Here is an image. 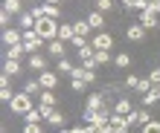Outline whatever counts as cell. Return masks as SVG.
<instances>
[{"instance_id":"18","label":"cell","mask_w":160,"mask_h":133,"mask_svg":"<svg viewBox=\"0 0 160 133\" xmlns=\"http://www.w3.org/2000/svg\"><path fill=\"white\" fill-rule=\"evenodd\" d=\"M3 72L15 78V75H21V72H23V64H21V61H3Z\"/></svg>"},{"instance_id":"38","label":"cell","mask_w":160,"mask_h":133,"mask_svg":"<svg viewBox=\"0 0 160 133\" xmlns=\"http://www.w3.org/2000/svg\"><path fill=\"white\" fill-rule=\"evenodd\" d=\"M0 87H12V75H6V72L0 75Z\"/></svg>"},{"instance_id":"12","label":"cell","mask_w":160,"mask_h":133,"mask_svg":"<svg viewBox=\"0 0 160 133\" xmlns=\"http://www.w3.org/2000/svg\"><path fill=\"white\" fill-rule=\"evenodd\" d=\"M23 55H26L23 44H18V46H6V52H3V61H21Z\"/></svg>"},{"instance_id":"25","label":"cell","mask_w":160,"mask_h":133,"mask_svg":"<svg viewBox=\"0 0 160 133\" xmlns=\"http://www.w3.org/2000/svg\"><path fill=\"white\" fill-rule=\"evenodd\" d=\"M41 12H44V17H52V21L61 17V9L58 6H50V3H41Z\"/></svg>"},{"instance_id":"16","label":"cell","mask_w":160,"mask_h":133,"mask_svg":"<svg viewBox=\"0 0 160 133\" xmlns=\"http://www.w3.org/2000/svg\"><path fill=\"white\" fill-rule=\"evenodd\" d=\"M18 29H23V32L35 29V17H32V12H23L21 17H18Z\"/></svg>"},{"instance_id":"24","label":"cell","mask_w":160,"mask_h":133,"mask_svg":"<svg viewBox=\"0 0 160 133\" xmlns=\"http://www.w3.org/2000/svg\"><path fill=\"white\" fill-rule=\"evenodd\" d=\"M114 66H117V70H128V66H131V55H128V52L114 55Z\"/></svg>"},{"instance_id":"19","label":"cell","mask_w":160,"mask_h":133,"mask_svg":"<svg viewBox=\"0 0 160 133\" xmlns=\"http://www.w3.org/2000/svg\"><path fill=\"white\" fill-rule=\"evenodd\" d=\"M157 101H160V87H152V90L143 96V107H154Z\"/></svg>"},{"instance_id":"40","label":"cell","mask_w":160,"mask_h":133,"mask_svg":"<svg viewBox=\"0 0 160 133\" xmlns=\"http://www.w3.org/2000/svg\"><path fill=\"white\" fill-rule=\"evenodd\" d=\"M157 32H160V23H157Z\"/></svg>"},{"instance_id":"39","label":"cell","mask_w":160,"mask_h":133,"mask_svg":"<svg viewBox=\"0 0 160 133\" xmlns=\"http://www.w3.org/2000/svg\"><path fill=\"white\" fill-rule=\"evenodd\" d=\"M23 133H41V125H23Z\"/></svg>"},{"instance_id":"30","label":"cell","mask_w":160,"mask_h":133,"mask_svg":"<svg viewBox=\"0 0 160 133\" xmlns=\"http://www.w3.org/2000/svg\"><path fill=\"white\" fill-rule=\"evenodd\" d=\"M114 6H117L114 0H96V9H99L102 15H108V12H114Z\"/></svg>"},{"instance_id":"28","label":"cell","mask_w":160,"mask_h":133,"mask_svg":"<svg viewBox=\"0 0 160 133\" xmlns=\"http://www.w3.org/2000/svg\"><path fill=\"white\" fill-rule=\"evenodd\" d=\"M38 104H47V107H55V93L52 90H44L38 96Z\"/></svg>"},{"instance_id":"33","label":"cell","mask_w":160,"mask_h":133,"mask_svg":"<svg viewBox=\"0 0 160 133\" xmlns=\"http://www.w3.org/2000/svg\"><path fill=\"white\" fill-rule=\"evenodd\" d=\"M140 133H160V122H148V125H143V127H140Z\"/></svg>"},{"instance_id":"4","label":"cell","mask_w":160,"mask_h":133,"mask_svg":"<svg viewBox=\"0 0 160 133\" xmlns=\"http://www.w3.org/2000/svg\"><path fill=\"white\" fill-rule=\"evenodd\" d=\"M137 23L143 26L146 32H148V29H157V23H160V15H154V12H148V9H146V12H140V15H137Z\"/></svg>"},{"instance_id":"9","label":"cell","mask_w":160,"mask_h":133,"mask_svg":"<svg viewBox=\"0 0 160 133\" xmlns=\"http://www.w3.org/2000/svg\"><path fill=\"white\" fill-rule=\"evenodd\" d=\"M29 70H35V72L41 75V72H47V70H50V61H47L41 52H38V55H29Z\"/></svg>"},{"instance_id":"7","label":"cell","mask_w":160,"mask_h":133,"mask_svg":"<svg viewBox=\"0 0 160 133\" xmlns=\"http://www.w3.org/2000/svg\"><path fill=\"white\" fill-rule=\"evenodd\" d=\"M88 23L93 32H105V15L99 12V9H93V12H88Z\"/></svg>"},{"instance_id":"42","label":"cell","mask_w":160,"mask_h":133,"mask_svg":"<svg viewBox=\"0 0 160 133\" xmlns=\"http://www.w3.org/2000/svg\"><path fill=\"white\" fill-rule=\"evenodd\" d=\"M157 87H160V84H157Z\"/></svg>"},{"instance_id":"35","label":"cell","mask_w":160,"mask_h":133,"mask_svg":"<svg viewBox=\"0 0 160 133\" xmlns=\"http://www.w3.org/2000/svg\"><path fill=\"white\" fill-rule=\"evenodd\" d=\"M148 78H152V84H154V87H157V84H160V66H154V70H152V72H148Z\"/></svg>"},{"instance_id":"41","label":"cell","mask_w":160,"mask_h":133,"mask_svg":"<svg viewBox=\"0 0 160 133\" xmlns=\"http://www.w3.org/2000/svg\"><path fill=\"white\" fill-rule=\"evenodd\" d=\"M157 66H160V61H157Z\"/></svg>"},{"instance_id":"11","label":"cell","mask_w":160,"mask_h":133,"mask_svg":"<svg viewBox=\"0 0 160 133\" xmlns=\"http://www.w3.org/2000/svg\"><path fill=\"white\" fill-rule=\"evenodd\" d=\"M114 113H119V116H128V113H134V104H131L128 96H122L114 101Z\"/></svg>"},{"instance_id":"26","label":"cell","mask_w":160,"mask_h":133,"mask_svg":"<svg viewBox=\"0 0 160 133\" xmlns=\"http://www.w3.org/2000/svg\"><path fill=\"white\" fill-rule=\"evenodd\" d=\"M93 55H96V46H93V44H88V46H82V49H79V61L84 64V61H90Z\"/></svg>"},{"instance_id":"37","label":"cell","mask_w":160,"mask_h":133,"mask_svg":"<svg viewBox=\"0 0 160 133\" xmlns=\"http://www.w3.org/2000/svg\"><path fill=\"white\" fill-rule=\"evenodd\" d=\"M148 12H154V15H160V0H148Z\"/></svg>"},{"instance_id":"5","label":"cell","mask_w":160,"mask_h":133,"mask_svg":"<svg viewBox=\"0 0 160 133\" xmlns=\"http://www.w3.org/2000/svg\"><path fill=\"white\" fill-rule=\"evenodd\" d=\"M108 125H111V130H114V133H128V130H131L128 119L119 116V113H111V122H108Z\"/></svg>"},{"instance_id":"15","label":"cell","mask_w":160,"mask_h":133,"mask_svg":"<svg viewBox=\"0 0 160 133\" xmlns=\"http://www.w3.org/2000/svg\"><path fill=\"white\" fill-rule=\"evenodd\" d=\"M73 38H76V29H73V23H67V21L58 23V41L67 44V41H73Z\"/></svg>"},{"instance_id":"10","label":"cell","mask_w":160,"mask_h":133,"mask_svg":"<svg viewBox=\"0 0 160 133\" xmlns=\"http://www.w3.org/2000/svg\"><path fill=\"white\" fill-rule=\"evenodd\" d=\"M47 52H50V58H55V61H61V58H67V55H64V41H58V38H55V41H50V44H47Z\"/></svg>"},{"instance_id":"27","label":"cell","mask_w":160,"mask_h":133,"mask_svg":"<svg viewBox=\"0 0 160 133\" xmlns=\"http://www.w3.org/2000/svg\"><path fill=\"white\" fill-rule=\"evenodd\" d=\"M55 72H58V75H70V72H73V64H70L67 58L55 61Z\"/></svg>"},{"instance_id":"31","label":"cell","mask_w":160,"mask_h":133,"mask_svg":"<svg viewBox=\"0 0 160 133\" xmlns=\"http://www.w3.org/2000/svg\"><path fill=\"white\" fill-rule=\"evenodd\" d=\"M12 99H15V90L12 87H0V101H3V104H12Z\"/></svg>"},{"instance_id":"17","label":"cell","mask_w":160,"mask_h":133,"mask_svg":"<svg viewBox=\"0 0 160 133\" xmlns=\"http://www.w3.org/2000/svg\"><path fill=\"white\" fill-rule=\"evenodd\" d=\"M23 93H26V96H41L44 87H41V81H38V78H29V81L23 84Z\"/></svg>"},{"instance_id":"36","label":"cell","mask_w":160,"mask_h":133,"mask_svg":"<svg viewBox=\"0 0 160 133\" xmlns=\"http://www.w3.org/2000/svg\"><path fill=\"white\" fill-rule=\"evenodd\" d=\"M137 81H140L137 75H128V78H125V87H128V90H134V87H137Z\"/></svg>"},{"instance_id":"22","label":"cell","mask_w":160,"mask_h":133,"mask_svg":"<svg viewBox=\"0 0 160 133\" xmlns=\"http://www.w3.org/2000/svg\"><path fill=\"white\" fill-rule=\"evenodd\" d=\"M64 122H67V113H61V110H55L52 116L47 119V125H52V127H58V130H61V127H64Z\"/></svg>"},{"instance_id":"8","label":"cell","mask_w":160,"mask_h":133,"mask_svg":"<svg viewBox=\"0 0 160 133\" xmlns=\"http://www.w3.org/2000/svg\"><path fill=\"white\" fill-rule=\"evenodd\" d=\"M38 81H41V87H44V90H55V87H58V72L47 70V72L38 75Z\"/></svg>"},{"instance_id":"6","label":"cell","mask_w":160,"mask_h":133,"mask_svg":"<svg viewBox=\"0 0 160 133\" xmlns=\"http://www.w3.org/2000/svg\"><path fill=\"white\" fill-rule=\"evenodd\" d=\"M3 44L6 46H18V44H23V29H3Z\"/></svg>"},{"instance_id":"14","label":"cell","mask_w":160,"mask_h":133,"mask_svg":"<svg viewBox=\"0 0 160 133\" xmlns=\"http://www.w3.org/2000/svg\"><path fill=\"white\" fill-rule=\"evenodd\" d=\"M3 9L9 15H15V17H21L26 9H23V0H3Z\"/></svg>"},{"instance_id":"32","label":"cell","mask_w":160,"mask_h":133,"mask_svg":"<svg viewBox=\"0 0 160 133\" xmlns=\"http://www.w3.org/2000/svg\"><path fill=\"white\" fill-rule=\"evenodd\" d=\"M70 90H73V93H84V90H88V81H79V78H70Z\"/></svg>"},{"instance_id":"29","label":"cell","mask_w":160,"mask_h":133,"mask_svg":"<svg viewBox=\"0 0 160 133\" xmlns=\"http://www.w3.org/2000/svg\"><path fill=\"white\" fill-rule=\"evenodd\" d=\"M93 58H96V64H99V66L114 64V61H111V52H105V49H96V55H93Z\"/></svg>"},{"instance_id":"2","label":"cell","mask_w":160,"mask_h":133,"mask_svg":"<svg viewBox=\"0 0 160 133\" xmlns=\"http://www.w3.org/2000/svg\"><path fill=\"white\" fill-rule=\"evenodd\" d=\"M9 110H12L15 116H26L29 110H35V107H32V96H26L23 90H18L15 99H12V104H9Z\"/></svg>"},{"instance_id":"20","label":"cell","mask_w":160,"mask_h":133,"mask_svg":"<svg viewBox=\"0 0 160 133\" xmlns=\"http://www.w3.org/2000/svg\"><path fill=\"white\" fill-rule=\"evenodd\" d=\"M152 87H154V84H152V78L146 75V78H140V81H137V87H134V96H140V99H143V96H146V93L152 90Z\"/></svg>"},{"instance_id":"21","label":"cell","mask_w":160,"mask_h":133,"mask_svg":"<svg viewBox=\"0 0 160 133\" xmlns=\"http://www.w3.org/2000/svg\"><path fill=\"white\" fill-rule=\"evenodd\" d=\"M73 29H76V38H84V41H88V35L93 32L88 21H76V23H73Z\"/></svg>"},{"instance_id":"3","label":"cell","mask_w":160,"mask_h":133,"mask_svg":"<svg viewBox=\"0 0 160 133\" xmlns=\"http://www.w3.org/2000/svg\"><path fill=\"white\" fill-rule=\"evenodd\" d=\"M90 44L96 46V49L111 52V49H114V35H111V32H96V35L90 38Z\"/></svg>"},{"instance_id":"13","label":"cell","mask_w":160,"mask_h":133,"mask_svg":"<svg viewBox=\"0 0 160 133\" xmlns=\"http://www.w3.org/2000/svg\"><path fill=\"white\" fill-rule=\"evenodd\" d=\"M125 35H128V41H134V44H140V41H146V29L140 23H131L128 29H125Z\"/></svg>"},{"instance_id":"23","label":"cell","mask_w":160,"mask_h":133,"mask_svg":"<svg viewBox=\"0 0 160 133\" xmlns=\"http://www.w3.org/2000/svg\"><path fill=\"white\" fill-rule=\"evenodd\" d=\"M44 122V116H41V107H35V110H29L23 116V125H41Z\"/></svg>"},{"instance_id":"34","label":"cell","mask_w":160,"mask_h":133,"mask_svg":"<svg viewBox=\"0 0 160 133\" xmlns=\"http://www.w3.org/2000/svg\"><path fill=\"white\" fill-rule=\"evenodd\" d=\"M12 17H15V15H9L6 9L0 12V23H3V29H9V21H12Z\"/></svg>"},{"instance_id":"1","label":"cell","mask_w":160,"mask_h":133,"mask_svg":"<svg viewBox=\"0 0 160 133\" xmlns=\"http://www.w3.org/2000/svg\"><path fill=\"white\" fill-rule=\"evenodd\" d=\"M35 32L41 35L44 44H50L58 38V21H52V17H41V21H35Z\"/></svg>"}]
</instances>
